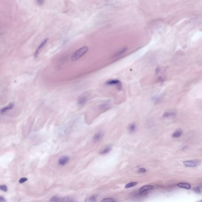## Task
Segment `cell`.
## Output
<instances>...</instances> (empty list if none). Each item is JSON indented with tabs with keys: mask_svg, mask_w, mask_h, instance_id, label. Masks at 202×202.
<instances>
[{
	"mask_svg": "<svg viewBox=\"0 0 202 202\" xmlns=\"http://www.w3.org/2000/svg\"><path fill=\"white\" fill-rule=\"evenodd\" d=\"M88 101V98L87 96H81L78 98L77 103L80 106H83L87 103Z\"/></svg>",
	"mask_w": 202,
	"mask_h": 202,
	"instance_id": "cell-5",
	"label": "cell"
},
{
	"mask_svg": "<svg viewBox=\"0 0 202 202\" xmlns=\"http://www.w3.org/2000/svg\"><path fill=\"white\" fill-rule=\"evenodd\" d=\"M111 147H106L103 151H101L100 154H106L107 153L110 152V151L111 150Z\"/></svg>",
	"mask_w": 202,
	"mask_h": 202,
	"instance_id": "cell-14",
	"label": "cell"
},
{
	"mask_svg": "<svg viewBox=\"0 0 202 202\" xmlns=\"http://www.w3.org/2000/svg\"><path fill=\"white\" fill-rule=\"evenodd\" d=\"M0 190L3 191L4 192H6L8 190V188L7 186L6 185H0Z\"/></svg>",
	"mask_w": 202,
	"mask_h": 202,
	"instance_id": "cell-21",
	"label": "cell"
},
{
	"mask_svg": "<svg viewBox=\"0 0 202 202\" xmlns=\"http://www.w3.org/2000/svg\"><path fill=\"white\" fill-rule=\"evenodd\" d=\"M182 134V131L181 130H177L172 135V136L174 138H178Z\"/></svg>",
	"mask_w": 202,
	"mask_h": 202,
	"instance_id": "cell-11",
	"label": "cell"
},
{
	"mask_svg": "<svg viewBox=\"0 0 202 202\" xmlns=\"http://www.w3.org/2000/svg\"><path fill=\"white\" fill-rule=\"evenodd\" d=\"M105 83L108 85L116 86L119 89H120L122 87L121 82L118 79H112L110 80H109L107 81Z\"/></svg>",
	"mask_w": 202,
	"mask_h": 202,
	"instance_id": "cell-3",
	"label": "cell"
},
{
	"mask_svg": "<svg viewBox=\"0 0 202 202\" xmlns=\"http://www.w3.org/2000/svg\"><path fill=\"white\" fill-rule=\"evenodd\" d=\"M175 115V114L174 113H172V112H166L163 115V117H171V116H173Z\"/></svg>",
	"mask_w": 202,
	"mask_h": 202,
	"instance_id": "cell-18",
	"label": "cell"
},
{
	"mask_svg": "<svg viewBox=\"0 0 202 202\" xmlns=\"http://www.w3.org/2000/svg\"><path fill=\"white\" fill-rule=\"evenodd\" d=\"M115 201L114 199L112 198H106V199H104L103 200H102L101 202H115Z\"/></svg>",
	"mask_w": 202,
	"mask_h": 202,
	"instance_id": "cell-20",
	"label": "cell"
},
{
	"mask_svg": "<svg viewBox=\"0 0 202 202\" xmlns=\"http://www.w3.org/2000/svg\"><path fill=\"white\" fill-rule=\"evenodd\" d=\"M178 186L180 188H185V189H190L191 186V185L188 183L186 182H180L177 184Z\"/></svg>",
	"mask_w": 202,
	"mask_h": 202,
	"instance_id": "cell-8",
	"label": "cell"
},
{
	"mask_svg": "<svg viewBox=\"0 0 202 202\" xmlns=\"http://www.w3.org/2000/svg\"><path fill=\"white\" fill-rule=\"evenodd\" d=\"M153 188V186L152 185H146L142 187L139 190V192L141 193H143L144 192H146L147 191L152 190Z\"/></svg>",
	"mask_w": 202,
	"mask_h": 202,
	"instance_id": "cell-10",
	"label": "cell"
},
{
	"mask_svg": "<svg viewBox=\"0 0 202 202\" xmlns=\"http://www.w3.org/2000/svg\"><path fill=\"white\" fill-rule=\"evenodd\" d=\"M61 201H62V202H75V200H73V199L70 198V197H66L65 198H63V199L61 200Z\"/></svg>",
	"mask_w": 202,
	"mask_h": 202,
	"instance_id": "cell-16",
	"label": "cell"
},
{
	"mask_svg": "<svg viewBox=\"0 0 202 202\" xmlns=\"http://www.w3.org/2000/svg\"><path fill=\"white\" fill-rule=\"evenodd\" d=\"M37 4L39 6H41L44 4V0H36Z\"/></svg>",
	"mask_w": 202,
	"mask_h": 202,
	"instance_id": "cell-22",
	"label": "cell"
},
{
	"mask_svg": "<svg viewBox=\"0 0 202 202\" xmlns=\"http://www.w3.org/2000/svg\"><path fill=\"white\" fill-rule=\"evenodd\" d=\"M14 106V104L13 103H9L8 105L0 110V114H2L5 113L6 112L9 110H12V109L13 108Z\"/></svg>",
	"mask_w": 202,
	"mask_h": 202,
	"instance_id": "cell-6",
	"label": "cell"
},
{
	"mask_svg": "<svg viewBox=\"0 0 202 202\" xmlns=\"http://www.w3.org/2000/svg\"><path fill=\"white\" fill-rule=\"evenodd\" d=\"M126 48H124V49H122V50H120L119 52H117V54H116L115 56H120V55H121L122 53H124L125 51H126Z\"/></svg>",
	"mask_w": 202,
	"mask_h": 202,
	"instance_id": "cell-19",
	"label": "cell"
},
{
	"mask_svg": "<svg viewBox=\"0 0 202 202\" xmlns=\"http://www.w3.org/2000/svg\"><path fill=\"white\" fill-rule=\"evenodd\" d=\"M28 180V179L26 178H21V179L19 180V182L20 184H22L27 181Z\"/></svg>",
	"mask_w": 202,
	"mask_h": 202,
	"instance_id": "cell-23",
	"label": "cell"
},
{
	"mask_svg": "<svg viewBox=\"0 0 202 202\" xmlns=\"http://www.w3.org/2000/svg\"><path fill=\"white\" fill-rule=\"evenodd\" d=\"M138 182H132L129 183L128 184L125 186V188H131L132 187L134 186L135 185L138 184Z\"/></svg>",
	"mask_w": 202,
	"mask_h": 202,
	"instance_id": "cell-15",
	"label": "cell"
},
{
	"mask_svg": "<svg viewBox=\"0 0 202 202\" xmlns=\"http://www.w3.org/2000/svg\"><path fill=\"white\" fill-rule=\"evenodd\" d=\"M48 40H49V38H47L45 39V40H44L43 42L40 44V45L39 46L38 48H37V50H36L35 52V54H34L35 57H37L38 56V55L40 53L41 50H42L44 46H45L46 44H47Z\"/></svg>",
	"mask_w": 202,
	"mask_h": 202,
	"instance_id": "cell-4",
	"label": "cell"
},
{
	"mask_svg": "<svg viewBox=\"0 0 202 202\" xmlns=\"http://www.w3.org/2000/svg\"><path fill=\"white\" fill-rule=\"evenodd\" d=\"M136 124H130L128 127V129L129 130L130 132H133L136 130Z\"/></svg>",
	"mask_w": 202,
	"mask_h": 202,
	"instance_id": "cell-13",
	"label": "cell"
},
{
	"mask_svg": "<svg viewBox=\"0 0 202 202\" xmlns=\"http://www.w3.org/2000/svg\"><path fill=\"white\" fill-rule=\"evenodd\" d=\"M89 49V47L87 46H83L79 48V49L77 50L73 53L71 57L72 61H76L77 60L82 57L87 53Z\"/></svg>",
	"mask_w": 202,
	"mask_h": 202,
	"instance_id": "cell-1",
	"label": "cell"
},
{
	"mask_svg": "<svg viewBox=\"0 0 202 202\" xmlns=\"http://www.w3.org/2000/svg\"><path fill=\"white\" fill-rule=\"evenodd\" d=\"M138 172L139 173H144L146 172V169H145V168H141L139 169V170H138Z\"/></svg>",
	"mask_w": 202,
	"mask_h": 202,
	"instance_id": "cell-25",
	"label": "cell"
},
{
	"mask_svg": "<svg viewBox=\"0 0 202 202\" xmlns=\"http://www.w3.org/2000/svg\"><path fill=\"white\" fill-rule=\"evenodd\" d=\"M201 162L198 160H191L184 162V164L186 167H195L199 165Z\"/></svg>",
	"mask_w": 202,
	"mask_h": 202,
	"instance_id": "cell-2",
	"label": "cell"
},
{
	"mask_svg": "<svg viewBox=\"0 0 202 202\" xmlns=\"http://www.w3.org/2000/svg\"><path fill=\"white\" fill-rule=\"evenodd\" d=\"M103 136V134L102 132H101V131H99L98 132L96 133V134L95 135V136H94V138H93V140H94V141H98L102 138Z\"/></svg>",
	"mask_w": 202,
	"mask_h": 202,
	"instance_id": "cell-9",
	"label": "cell"
},
{
	"mask_svg": "<svg viewBox=\"0 0 202 202\" xmlns=\"http://www.w3.org/2000/svg\"><path fill=\"white\" fill-rule=\"evenodd\" d=\"M97 201V197L96 196H91L86 199L85 201L88 202H94Z\"/></svg>",
	"mask_w": 202,
	"mask_h": 202,
	"instance_id": "cell-12",
	"label": "cell"
},
{
	"mask_svg": "<svg viewBox=\"0 0 202 202\" xmlns=\"http://www.w3.org/2000/svg\"><path fill=\"white\" fill-rule=\"evenodd\" d=\"M69 161V157L68 156H64L61 157L58 160V164L61 165H64Z\"/></svg>",
	"mask_w": 202,
	"mask_h": 202,
	"instance_id": "cell-7",
	"label": "cell"
},
{
	"mask_svg": "<svg viewBox=\"0 0 202 202\" xmlns=\"http://www.w3.org/2000/svg\"><path fill=\"white\" fill-rule=\"evenodd\" d=\"M6 201L4 197L0 196V202H5Z\"/></svg>",
	"mask_w": 202,
	"mask_h": 202,
	"instance_id": "cell-26",
	"label": "cell"
},
{
	"mask_svg": "<svg viewBox=\"0 0 202 202\" xmlns=\"http://www.w3.org/2000/svg\"><path fill=\"white\" fill-rule=\"evenodd\" d=\"M201 190H202L201 187L199 186H197L194 189V190L195 191V192L198 193H201Z\"/></svg>",
	"mask_w": 202,
	"mask_h": 202,
	"instance_id": "cell-17",
	"label": "cell"
},
{
	"mask_svg": "<svg viewBox=\"0 0 202 202\" xmlns=\"http://www.w3.org/2000/svg\"><path fill=\"white\" fill-rule=\"evenodd\" d=\"M59 199L57 197H54L51 198V200H50V201L56 202V201H59Z\"/></svg>",
	"mask_w": 202,
	"mask_h": 202,
	"instance_id": "cell-24",
	"label": "cell"
}]
</instances>
